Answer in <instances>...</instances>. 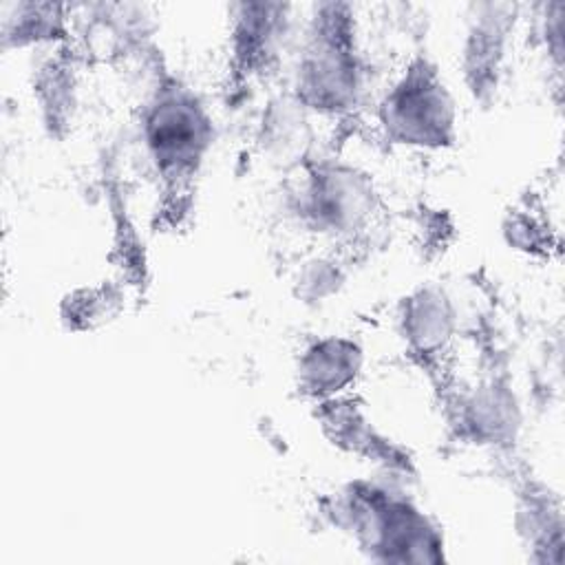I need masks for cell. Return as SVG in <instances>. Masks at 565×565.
I'll return each mask as SVG.
<instances>
[{
	"label": "cell",
	"mask_w": 565,
	"mask_h": 565,
	"mask_svg": "<svg viewBox=\"0 0 565 565\" xmlns=\"http://www.w3.org/2000/svg\"><path fill=\"white\" fill-rule=\"evenodd\" d=\"M366 71L355 49L353 15L347 4H320L298 55L294 95L313 113L342 115L364 95Z\"/></svg>",
	"instance_id": "1"
},
{
	"label": "cell",
	"mask_w": 565,
	"mask_h": 565,
	"mask_svg": "<svg viewBox=\"0 0 565 565\" xmlns=\"http://www.w3.org/2000/svg\"><path fill=\"white\" fill-rule=\"evenodd\" d=\"M377 121L393 143L419 150H441L457 137L452 93L426 60L408 64L386 88Z\"/></svg>",
	"instance_id": "2"
},
{
	"label": "cell",
	"mask_w": 565,
	"mask_h": 565,
	"mask_svg": "<svg viewBox=\"0 0 565 565\" xmlns=\"http://www.w3.org/2000/svg\"><path fill=\"white\" fill-rule=\"evenodd\" d=\"M302 177L291 192L294 212L313 232L351 238L371 225L375 214V188L360 168L322 159L300 166Z\"/></svg>",
	"instance_id": "3"
},
{
	"label": "cell",
	"mask_w": 565,
	"mask_h": 565,
	"mask_svg": "<svg viewBox=\"0 0 565 565\" xmlns=\"http://www.w3.org/2000/svg\"><path fill=\"white\" fill-rule=\"evenodd\" d=\"M148 159L166 177H185L201 166L214 141V121L205 104L185 86L154 90L141 115Z\"/></svg>",
	"instance_id": "4"
},
{
	"label": "cell",
	"mask_w": 565,
	"mask_h": 565,
	"mask_svg": "<svg viewBox=\"0 0 565 565\" xmlns=\"http://www.w3.org/2000/svg\"><path fill=\"white\" fill-rule=\"evenodd\" d=\"M364 366L362 347L344 335L313 340L298 358V384L318 399H335L360 377Z\"/></svg>",
	"instance_id": "5"
},
{
	"label": "cell",
	"mask_w": 565,
	"mask_h": 565,
	"mask_svg": "<svg viewBox=\"0 0 565 565\" xmlns=\"http://www.w3.org/2000/svg\"><path fill=\"white\" fill-rule=\"evenodd\" d=\"M457 329L455 307L444 289L422 287L402 300L399 331L419 355H435L448 347Z\"/></svg>",
	"instance_id": "6"
},
{
	"label": "cell",
	"mask_w": 565,
	"mask_h": 565,
	"mask_svg": "<svg viewBox=\"0 0 565 565\" xmlns=\"http://www.w3.org/2000/svg\"><path fill=\"white\" fill-rule=\"evenodd\" d=\"M232 44L245 66L267 64L289 35V7L274 2H247L234 7Z\"/></svg>",
	"instance_id": "7"
},
{
	"label": "cell",
	"mask_w": 565,
	"mask_h": 565,
	"mask_svg": "<svg viewBox=\"0 0 565 565\" xmlns=\"http://www.w3.org/2000/svg\"><path fill=\"white\" fill-rule=\"evenodd\" d=\"M459 424L477 444H508L521 424L516 397L497 382L481 384L461 402Z\"/></svg>",
	"instance_id": "8"
},
{
	"label": "cell",
	"mask_w": 565,
	"mask_h": 565,
	"mask_svg": "<svg viewBox=\"0 0 565 565\" xmlns=\"http://www.w3.org/2000/svg\"><path fill=\"white\" fill-rule=\"evenodd\" d=\"M307 108L296 95L276 97L267 104L260 119V146L280 166L300 168L309 150V119Z\"/></svg>",
	"instance_id": "9"
},
{
	"label": "cell",
	"mask_w": 565,
	"mask_h": 565,
	"mask_svg": "<svg viewBox=\"0 0 565 565\" xmlns=\"http://www.w3.org/2000/svg\"><path fill=\"white\" fill-rule=\"evenodd\" d=\"M64 31L66 13L57 4H13L2 24L4 40L13 46L55 40Z\"/></svg>",
	"instance_id": "10"
}]
</instances>
